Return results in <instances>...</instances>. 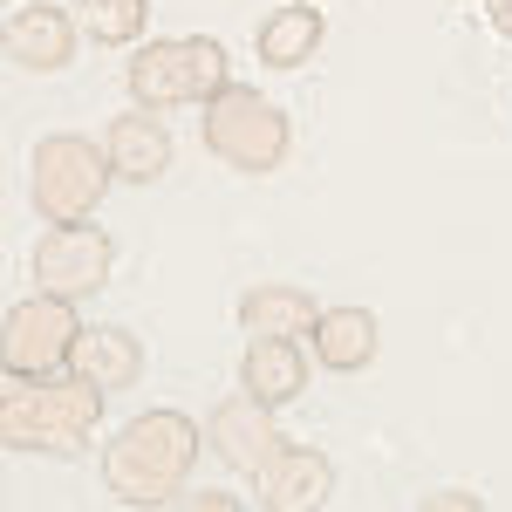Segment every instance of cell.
Listing matches in <instances>:
<instances>
[{"mask_svg":"<svg viewBox=\"0 0 512 512\" xmlns=\"http://www.w3.org/2000/svg\"><path fill=\"white\" fill-rule=\"evenodd\" d=\"M110 178H117V164H110L103 144H89V137H41L35 164H28V198H35V212L48 226H76V219H89L103 205Z\"/></svg>","mask_w":512,"mask_h":512,"instance_id":"5","label":"cell"},{"mask_svg":"<svg viewBox=\"0 0 512 512\" xmlns=\"http://www.w3.org/2000/svg\"><path fill=\"white\" fill-rule=\"evenodd\" d=\"M205 437H212V451L233 465V472H260L267 458L280 451V424H274V403H260V396L239 390L233 403H219L212 410V424H205Z\"/></svg>","mask_w":512,"mask_h":512,"instance_id":"8","label":"cell"},{"mask_svg":"<svg viewBox=\"0 0 512 512\" xmlns=\"http://www.w3.org/2000/svg\"><path fill=\"white\" fill-rule=\"evenodd\" d=\"M76 335H82L76 301H55V294L14 301L0 321V369L7 376H55V369H69Z\"/></svg>","mask_w":512,"mask_h":512,"instance_id":"6","label":"cell"},{"mask_svg":"<svg viewBox=\"0 0 512 512\" xmlns=\"http://www.w3.org/2000/svg\"><path fill=\"white\" fill-rule=\"evenodd\" d=\"M103 383L82 369L55 376H7L0 390V444L7 451H76L103 424Z\"/></svg>","mask_w":512,"mask_h":512,"instance_id":"2","label":"cell"},{"mask_svg":"<svg viewBox=\"0 0 512 512\" xmlns=\"http://www.w3.org/2000/svg\"><path fill=\"white\" fill-rule=\"evenodd\" d=\"M294 7H315V0H294Z\"/></svg>","mask_w":512,"mask_h":512,"instance_id":"19","label":"cell"},{"mask_svg":"<svg viewBox=\"0 0 512 512\" xmlns=\"http://www.w3.org/2000/svg\"><path fill=\"white\" fill-rule=\"evenodd\" d=\"M226 48L212 35L144 41L130 55V103L137 110H178V103H212L226 89Z\"/></svg>","mask_w":512,"mask_h":512,"instance_id":"4","label":"cell"},{"mask_svg":"<svg viewBox=\"0 0 512 512\" xmlns=\"http://www.w3.org/2000/svg\"><path fill=\"white\" fill-rule=\"evenodd\" d=\"M260 62L267 69H301V62H315V48H321V7H280V14H267L260 21Z\"/></svg>","mask_w":512,"mask_h":512,"instance_id":"16","label":"cell"},{"mask_svg":"<svg viewBox=\"0 0 512 512\" xmlns=\"http://www.w3.org/2000/svg\"><path fill=\"white\" fill-rule=\"evenodd\" d=\"M315 294L308 287H253L246 301H239V328L246 335H315Z\"/></svg>","mask_w":512,"mask_h":512,"instance_id":"15","label":"cell"},{"mask_svg":"<svg viewBox=\"0 0 512 512\" xmlns=\"http://www.w3.org/2000/svg\"><path fill=\"white\" fill-rule=\"evenodd\" d=\"M76 21L89 41H103V48H123V41L144 35V21H151V0H76Z\"/></svg>","mask_w":512,"mask_h":512,"instance_id":"17","label":"cell"},{"mask_svg":"<svg viewBox=\"0 0 512 512\" xmlns=\"http://www.w3.org/2000/svg\"><path fill=\"white\" fill-rule=\"evenodd\" d=\"M76 14L69 7H21L14 21H7V55L21 62V69H35V76H48V69H62V62H76Z\"/></svg>","mask_w":512,"mask_h":512,"instance_id":"11","label":"cell"},{"mask_svg":"<svg viewBox=\"0 0 512 512\" xmlns=\"http://www.w3.org/2000/svg\"><path fill=\"white\" fill-rule=\"evenodd\" d=\"M308 342H315V362L335 369V376L369 369V362H376V315H369V308H321Z\"/></svg>","mask_w":512,"mask_h":512,"instance_id":"13","label":"cell"},{"mask_svg":"<svg viewBox=\"0 0 512 512\" xmlns=\"http://www.w3.org/2000/svg\"><path fill=\"white\" fill-rule=\"evenodd\" d=\"M198 424L192 417H178V410H144V417H130L117 437H110V451H103V485H110V499L117 506H164V499H178V485L192 478L198 465Z\"/></svg>","mask_w":512,"mask_h":512,"instance_id":"1","label":"cell"},{"mask_svg":"<svg viewBox=\"0 0 512 512\" xmlns=\"http://www.w3.org/2000/svg\"><path fill=\"white\" fill-rule=\"evenodd\" d=\"M110 260H117V246L103 226H48L35 239V253H28V267H35V287L41 294H55V301H89V294H103V280H110Z\"/></svg>","mask_w":512,"mask_h":512,"instance_id":"7","label":"cell"},{"mask_svg":"<svg viewBox=\"0 0 512 512\" xmlns=\"http://www.w3.org/2000/svg\"><path fill=\"white\" fill-rule=\"evenodd\" d=\"M205 151L219 164H233V171H274L287 164L294 151V123L280 110L274 96H260V89H246V82H226L212 103H205Z\"/></svg>","mask_w":512,"mask_h":512,"instance_id":"3","label":"cell"},{"mask_svg":"<svg viewBox=\"0 0 512 512\" xmlns=\"http://www.w3.org/2000/svg\"><path fill=\"white\" fill-rule=\"evenodd\" d=\"M103 151H110L123 185H151V178H164V164H171V137H164V123L151 110H123L103 130Z\"/></svg>","mask_w":512,"mask_h":512,"instance_id":"12","label":"cell"},{"mask_svg":"<svg viewBox=\"0 0 512 512\" xmlns=\"http://www.w3.org/2000/svg\"><path fill=\"white\" fill-rule=\"evenodd\" d=\"M485 21H492V28L512 41V0H485Z\"/></svg>","mask_w":512,"mask_h":512,"instance_id":"18","label":"cell"},{"mask_svg":"<svg viewBox=\"0 0 512 512\" xmlns=\"http://www.w3.org/2000/svg\"><path fill=\"white\" fill-rule=\"evenodd\" d=\"M239 390L260 396V403H294L308 390V355L301 335H253L239 355Z\"/></svg>","mask_w":512,"mask_h":512,"instance_id":"10","label":"cell"},{"mask_svg":"<svg viewBox=\"0 0 512 512\" xmlns=\"http://www.w3.org/2000/svg\"><path fill=\"white\" fill-rule=\"evenodd\" d=\"M253 485H260V506L267 512H315L335 492V465L321 451H308V444H280L274 458L253 472Z\"/></svg>","mask_w":512,"mask_h":512,"instance_id":"9","label":"cell"},{"mask_svg":"<svg viewBox=\"0 0 512 512\" xmlns=\"http://www.w3.org/2000/svg\"><path fill=\"white\" fill-rule=\"evenodd\" d=\"M69 369L96 376L103 390H123V383H137V376H144V349H137V335H130V328H82Z\"/></svg>","mask_w":512,"mask_h":512,"instance_id":"14","label":"cell"}]
</instances>
